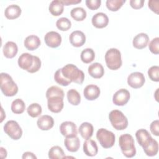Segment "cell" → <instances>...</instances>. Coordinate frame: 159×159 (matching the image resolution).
<instances>
[{"instance_id":"2e32d148","label":"cell","mask_w":159,"mask_h":159,"mask_svg":"<svg viewBox=\"0 0 159 159\" xmlns=\"http://www.w3.org/2000/svg\"><path fill=\"white\" fill-rule=\"evenodd\" d=\"M91 22L95 27L102 29L107 25L109 23V18L106 14L103 12H98L93 16Z\"/></svg>"},{"instance_id":"7bdbcfd3","label":"cell","mask_w":159,"mask_h":159,"mask_svg":"<svg viewBox=\"0 0 159 159\" xmlns=\"http://www.w3.org/2000/svg\"><path fill=\"white\" fill-rule=\"evenodd\" d=\"M158 1H153V0H150L148 1V7L154 12L156 14H158Z\"/></svg>"},{"instance_id":"b9f144b4","label":"cell","mask_w":159,"mask_h":159,"mask_svg":"<svg viewBox=\"0 0 159 159\" xmlns=\"http://www.w3.org/2000/svg\"><path fill=\"white\" fill-rule=\"evenodd\" d=\"M144 1L143 0H130V6L135 9H140L143 6Z\"/></svg>"},{"instance_id":"603a6c76","label":"cell","mask_w":159,"mask_h":159,"mask_svg":"<svg viewBox=\"0 0 159 159\" xmlns=\"http://www.w3.org/2000/svg\"><path fill=\"white\" fill-rule=\"evenodd\" d=\"M88 73L94 78H101L104 74V70L102 65L99 63H94L88 67Z\"/></svg>"},{"instance_id":"e0dca14e","label":"cell","mask_w":159,"mask_h":159,"mask_svg":"<svg viewBox=\"0 0 159 159\" xmlns=\"http://www.w3.org/2000/svg\"><path fill=\"white\" fill-rule=\"evenodd\" d=\"M100 89L95 84H89L85 87L83 91L84 98L89 101L96 99L100 95Z\"/></svg>"},{"instance_id":"ab89813d","label":"cell","mask_w":159,"mask_h":159,"mask_svg":"<svg viewBox=\"0 0 159 159\" xmlns=\"http://www.w3.org/2000/svg\"><path fill=\"white\" fill-rule=\"evenodd\" d=\"M86 6L91 10L98 9L101 4V0H86L85 1Z\"/></svg>"},{"instance_id":"9a60e30c","label":"cell","mask_w":159,"mask_h":159,"mask_svg":"<svg viewBox=\"0 0 159 159\" xmlns=\"http://www.w3.org/2000/svg\"><path fill=\"white\" fill-rule=\"evenodd\" d=\"M70 43L75 47H80L84 45L86 42V36L80 30H75L71 33L69 37Z\"/></svg>"},{"instance_id":"f1b7e54d","label":"cell","mask_w":159,"mask_h":159,"mask_svg":"<svg viewBox=\"0 0 159 159\" xmlns=\"http://www.w3.org/2000/svg\"><path fill=\"white\" fill-rule=\"evenodd\" d=\"M80 58L83 63H89L94 60L95 53L92 48H87L81 52Z\"/></svg>"},{"instance_id":"f6af8a7d","label":"cell","mask_w":159,"mask_h":159,"mask_svg":"<svg viewBox=\"0 0 159 159\" xmlns=\"http://www.w3.org/2000/svg\"><path fill=\"white\" fill-rule=\"evenodd\" d=\"M22 158H37V157L32 152H26L23 153L22 155Z\"/></svg>"},{"instance_id":"1f68e13d","label":"cell","mask_w":159,"mask_h":159,"mask_svg":"<svg viewBox=\"0 0 159 159\" xmlns=\"http://www.w3.org/2000/svg\"><path fill=\"white\" fill-rule=\"evenodd\" d=\"M48 155L50 159H58L65 157L63 149L59 146H53L48 151Z\"/></svg>"},{"instance_id":"9c48e42d","label":"cell","mask_w":159,"mask_h":159,"mask_svg":"<svg viewBox=\"0 0 159 159\" xmlns=\"http://www.w3.org/2000/svg\"><path fill=\"white\" fill-rule=\"evenodd\" d=\"M4 131L13 140H19L22 135V130L19 124L13 120H8L4 125Z\"/></svg>"},{"instance_id":"4dcf8cb0","label":"cell","mask_w":159,"mask_h":159,"mask_svg":"<svg viewBox=\"0 0 159 159\" xmlns=\"http://www.w3.org/2000/svg\"><path fill=\"white\" fill-rule=\"evenodd\" d=\"M25 109V104L24 102L19 98L14 100L11 104V110L16 114H20L24 112Z\"/></svg>"},{"instance_id":"ac0fdd59","label":"cell","mask_w":159,"mask_h":159,"mask_svg":"<svg viewBox=\"0 0 159 159\" xmlns=\"http://www.w3.org/2000/svg\"><path fill=\"white\" fill-rule=\"evenodd\" d=\"M37 124L40 130H48L53 127L54 125V120L52 117L50 116L43 115L38 119Z\"/></svg>"},{"instance_id":"83f0119b","label":"cell","mask_w":159,"mask_h":159,"mask_svg":"<svg viewBox=\"0 0 159 159\" xmlns=\"http://www.w3.org/2000/svg\"><path fill=\"white\" fill-rule=\"evenodd\" d=\"M70 15L75 20L82 21L86 17V11L83 7H76L71 9Z\"/></svg>"},{"instance_id":"5bb4252c","label":"cell","mask_w":159,"mask_h":159,"mask_svg":"<svg viewBox=\"0 0 159 159\" xmlns=\"http://www.w3.org/2000/svg\"><path fill=\"white\" fill-rule=\"evenodd\" d=\"M44 40L47 46L51 48H57L61 44V37L57 32L50 31L45 34Z\"/></svg>"},{"instance_id":"74e56055","label":"cell","mask_w":159,"mask_h":159,"mask_svg":"<svg viewBox=\"0 0 159 159\" xmlns=\"http://www.w3.org/2000/svg\"><path fill=\"white\" fill-rule=\"evenodd\" d=\"M148 75L153 81L158 82L159 81V67L158 66H152L148 70Z\"/></svg>"},{"instance_id":"3957f363","label":"cell","mask_w":159,"mask_h":159,"mask_svg":"<svg viewBox=\"0 0 159 159\" xmlns=\"http://www.w3.org/2000/svg\"><path fill=\"white\" fill-rule=\"evenodd\" d=\"M63 76L70 80L78 84H82L84 80V74L83 71L77 68L73 64H67L61 68Z\"/></svg>"},{"instance_id":"e575fe53","label":"cell","mask_w":159,"mask_h":159,"mask_svg":"<svg viewBox=\"0 0 159 159\" xmlns=\"http://www.w3.org/2000/svg\"><path fill=\"white\" fill-rule=\"evenodd\" d=\"M57 27L62 31L68 30L71 28V21L66 17H61L56 22Z\"/></svg>"},{"instance_id":"60d3db41","label":"cell","mask_w":159,"mask_h":159,"mask_svg":"<svg viewBox=\"0 0 159 159\" xmlns=\"http://www.w3.org/2000/svg\"><path fill=\"white\" fill-rule=\"evenodd\" d=\"M150 129L152 134H153L155 136H158L159 135V120H155L153 121L150 125Z\"/></svg>"},{"instance_id":"30bf717a","label":"cell","mask_w":159,"mask_h":159,"mask_svg":"<svg viewBox=\"0 0 159 159\" xmlns=\"http://www.w3.org/2000/svg\"><path fill=\"white\" fill-rule=\"evenodd\" d=\"M135 137L137 142L143 148V149L146 148L154 140L150 133L143 129L138 130L135 133Z\"/></svg>"},{"instance_id":"7402d4cb","label":"cell","mask_w":159,"mask_h":159,"mask_svg":"<svg viewBox=\"0 0 159 159\" xmlns=\"http://www.w3.org/2000/svg\"><path fill=\"white\" fill-rule=\"evenodd\" d=\"M25 47L29 50H34L39 48L41 42L39 37L35 35L27 36L24 42Z\"/></svg>"},{"instance_id":"ee69618b","label":"cell","mask_w":159,"mask_h":159,"mask_svg":"<svg viewBox=\"0 0 159 159\" xmlns=\"http://www.w3.org/2000/svg\"><path fill=\"white\" fill-rule=\"evenodd\" d=\"M61 2L65 6H68L71 4H78L81 2V0H62Z\"/></svg>"},{"instance_id":"cb8c5ba5","label":"cell","mask_w":159,"mask_h":159,"mask_svg":"<svg viewBox=\"0 0 159 159\" xmlns=\"http://www.w3.org/2000/svg\"><path fill=\"white\" fill-rule=\"evenodd\" d=\"M64 144L66 149L71 152H76L80 147V141L79 138L76 136L73 137H66Z\"/></svg>"},{"instance_id":"6da1fadb","label":"cell","mask_w":159,"mask_h":159,"mask_svg":"<svg viewBox=\"0 0 159 159\" xmlns=\"http://www.w3.org/2000/svg\"><path fill=\"white\" fill-rule=\"evenodd\" d=\"M47 106L48 109L54 113L60 112L63 108L64 92L58 86H52L46 91Z\"/></svg>"},{"instance_id":"ffe728a7","label":"cell","mask_w":159,"mask_h":159,"mask_svg":"<svg viewBox=\"0 0 159 159\" xmlns=\"http://www.w3.org/2000/svg\"><path fill=\"white\" fill-rule=\"evenodd\" d=\"M83 152L87 156H95L98 152V148L96 142L90 139L86 140L83 143Z\"/></svg>"},{"instance_id":"d590c367","label":"cell","mask_w":159,"mask_h":159,"mask_svg":"<svg viewBox=\"0 0 159 159\" xmlns=\"http://www.w3.org/2000/svg\"><path fill=\"white\" fill-rule=\"evenodd\" d=\"M54 80L58 84L63 86H66L71 83L70 80H67L63 76L61 73V68H60L56 71L54 75Z\"/></svg>"},{"instance_id":"7c38bea8","label":"cell","mask_w":159,"mask_h":159,"mask_svg":"<svg viewBox=\"0 0 159 159\" xmlns=\"http://www.w3.org/2000/svg\"><path fill=\"white\" fill-rule=\"evenodd\" d=\"M61 134L65 137H73L77 136V127L71 121H65L61 124L60 126Z\"/></svg>"},{"instance_id":"bcb514c9","label":"cell","mask_w":159,"mask_h":159,"mask_svg":"<svg viewBox=\"0 0 159 159\" xmlns=\"http://www.w3.org/2000/svg\"><path fill=\"white\" fill-rule=\"evenodd\" d=\"M0 149H1V157H2V155H4L6 156V157H7V152H6V150L4 148H2V147H1Z\"/></svg>"},{"instance_id":"836d02e7","label":"cell","mask_w":159,"mask_h":159,"mask_svg":"<svg viewBox=\"0 0 159 159\" xmlns=\"http://www.w3.org/2000/svg\"><path fill=\"white\" fill-rule=\"evenodd\" d=\"M125 2V0H107L106 4L108 9L111 11H118Z\"/></svg>"},{"instance_id":"ba28073f","label":"cell","mask_w":159,"mask_h":159,"mask_svg":"<svg viewBox=\"0 0 159 159\" xmlns=\"http://www.w3.org/2000/svg\"><path fill=\"white\" fill-rule=\"evenodd\" d=\"M96 138L101 145L104 148H111L115 143L114 133L104 128H101L97 131Z\"/></svg>"},{"instance_id":"484cf974","label":"cell","mask_w":159,"mask_h":159,"mask_svg":"<svg viewBox=\"0 0 159 159\" xmlns=\"http://www.w3.org/2000/svg\"><path fill=\"white\" fill-rule=\"evenodd\" d=\"M21 11V9L18 5L11 4L6 8L4 15L8 19H14L20 16Z\"/></svg>"},{"instance_id":"d6986e66","label":"cell","mask_w":159,"mask_h":159,"mask_svg":"<svg viewBox=\"0 0 159 159\" xmlns=\"http://www.w3.org/2000/svg\"><path fill=\"white\" fill-rule=\"evenodd\" d=\"M149 42V37L145 33H140L134 37L132 44L137 49H142L147 47Z\"/></svg>"},{"instance_id":"52a82bcc","label":"cell","mask_w":159,"mask_h":159,"mask_svg":"<svg viewBox=\"0 0 159 159\" xmlns=\"http://www.w3.org/2000/svg\"><path fill=\"white\" fill-rule=\"evenodd\" d=\"M109 119L112 127L116 130H122L128 126V120L120 111H111L109 114Z\"/></svg>"},{"instance_id":"8fae6325","label":"cell","mask_w":159,"mask_h":159,"mask_svg":"<svg viewBox=\"0 0 159 159\" xmlns=\"http://www.w3.org/2000/svg\"><path fill=\"white\" fill-rule=\"evenodd\" d=\"M130 93L126 89H120L117 91L112 97V102L117 106H124L130 99Z\"/></svg>"},{"instance_id":"7a4b0ae2","label":"cell","mask_w":159,"mask_h":159,"mask_svg":"<svg viewBox=\"0 0 159 159\" xmlns=\"http://www.w3.org/2000/svg\"><path fill=\"white\" fill-rule=\"evenodd\" d=\"M19 67L29 73H33L39 70L41 67V60L37 56H34L29 53H24L18 58Z\"/></svg>"},{"instance_id":"4316f807","label":"cell","mask_w":159,"mask_h":159,"mask_svg":"<svg viewBox=\"0 0 159 159\" xmlns=\"http://www.w3.org/2000/svg\"><path fill=\"white\" fill-rule=\"evenodd\" d=\"M50 12L54 16H58L61 15L64 10V4L60 0L52 1L48 7Z\"/></svg>"},{"instance_id":"d6a6232c","label":"cell","mask_w":159,"mask_h":159,"mask_svg":"<svg viewBox=\"0 0 159 159\" xmlns=\"http://www.w3.org/2000/svg\"><path fill=\"white\" fill-rule=\"evenodd\" d=\"M42 107L38 103H32L30 104L27 109L28 114L34 118L40 116L42 114Z\"/></svg>"},{"instance_id":"d4e9b609","label":"cell","mask_w":159,"mask_h":159,"mask_svg":"<svg viewBox=\"0 0 159 159\" xmlns=\"http://www.w3.org/2000/svg\"><path fill=\"white\" fill-rule=\"evenodd\" d=\"M93 131L94 129L93 125L91 123L87 122L82 123L78 129L80 134L83 139L86 140L89 139L92 137Z\"/></svg>"},{"instance_id":"5b68a950","label":"cell","mask_w":159,"mask_h":159,"mask_svg":"<svg viewBox=\"0 0 159 159\" xmlns=\"http://www.w3.org/2000/svg\"><path fill=\"white\" fill-rule=\"evenodd\" d=\"M0 84L1 91L6 96H14L18 92L17 85L7 73H1L0 74Z\"/></svg>"},{"instance_id":"4fadbf2b","label":"cell","mask_w":159,"mask_h":159,"mask_svg":"<svg viewBox=\"0 0 159 159\" xmlns=\"http://www.w3.org/2000/svg\"><path fill=\"white\" fill-rule=\"evenodd\" d=\"M145 79L143 73L140 72H134L130 74L127 78L128 84L135 89L141 88L145 83Z\"/></svg>"},{"instance_id":"f546056e","label":"cell","mask_w":159,"mask_h":159,"mask_svg":"<svg viewBox=\"0 0 159 159\" xmlns=\"http://www.w3.org/2000/svg\"><path fill=\"white\" fill-rule=\"evenodd\" d=\"M67 99L68 102L74 106L78 105L81 102V96L75 89H71L67 92Z\"/></svg>"},{"instance_id":"8d00e7d4","label":"cell","mask_w":159,"mask_h":159,"mask_svg":"<svg viewBox=\"0 0 159 159\" xmlns=\"http://www.w3.org/2000/svg\"><path fill=\"white\" fill-rule=\"evenodd\" d=\"M145 153L148 157H153L156 155L158 151V143L156 140H153L146 148L143 149Z\"/></svg>"},{"instance_id":"44dd1931","label":"cell","mask_w":159,"mask_h":159,"mask_svg":"<svg viewBox=\"0 0 159 159\" xmlns=\"http://www.w3.org/2000/svg\"><path fill=\"white\" fill-rule=\"evenodd\" d=\"M2 51H3L4 55L6 58H12L16 55L18 52L17 45L14 42L8 41L4 45Z\"/></svg>"},{"instance_id":"277c9868","label":"cell","mask_w":159,"mask_h":159,"mask_svg":"<svg viewBox=\"0 0 159 159\" xmlns=\"http://www.w3.org/2000/svg\"><path fill=\"white\" fill-rule=\"evenodd\" d=\"M119 144L123 155L127 158H132L136 154L134 140L133 137L129 134H122L119 137Z\"/></svg>"},{"instance_id":"f35d334b","label":"cell","mask_w":159,"mask_h":159,"mask_svg":"<svg viewBox=\"0 0 159 159\" xmlns=\"http://www.w3.org/2000/svg\"><path fill=\"white\" fill-rule=\"evenodd\" d=\"M159 38L155 37L149 43L148 47L150 52L154 54H158L159 53Z\"/></svg>"},{"instance_id":"8992f818","label":"cell","mask_w":159,"mask_h":159,"mask_svg":"<svg viewBox=\"0 0 159 159\" xmlns=\"http://www.w3.org/2000/svg\"><path fill=\"white\" fill-rule=\"evenodd\" d=\"M105 61L107 66L110 70L119 69L122 63L120 52L117 48H110L105 54Z\"/></svg>"}]
</instances>
